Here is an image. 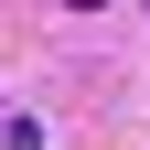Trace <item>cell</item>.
<instances>
[{"mask_svg":"<svg viewBox=\"0 0 150 150\" xmlns=\"http://www.w3.org/2000/svg\"><path fill=\"white\" fill-rule=\"evenodd\" d=\"M64 11H97V0H64Z\"/></svg>","mask_w":150,"mask_h":150,"instance_id":"1","label":"cell"}]
</instances>
